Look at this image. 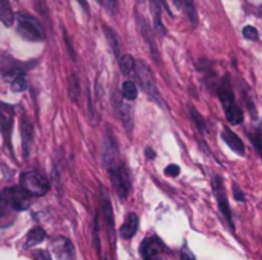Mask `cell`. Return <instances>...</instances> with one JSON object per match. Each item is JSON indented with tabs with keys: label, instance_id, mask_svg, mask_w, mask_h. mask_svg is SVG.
<instances>
[{
	"label": "cell",
	"instance_id": "obj_1",
	"mask_svg": "<svg viewBox=\"0 0 262 260\" xmlns=\"http://www.w3.org/2000/svg\"><path fill=\"white\" fill-rule=\"evenodd\" d=\"M218 95H220V100L223 103V107H224V113H226L227 121L230 124H241L244 121V113H243V110L236 104L235 93H233V89L230 86L229 78H224L223 83L220 84Z\"/></svg>",
	"mask_w": 262,
	"mask_h": 260
},
{
	"label": "cell",
	"instance_id": "obj_2",
	"mask_svg": "<svg viewBox=\"0 0 262 260\" xmlns=\"http://www.w3.org/2000/svg\"><path fill=\"white\" fill-rule=\"evenodd\" d=\"M135 74H137V78H138V81H140L143 90H144L152 100H155L160 106L166 107V104L163 103V98H161V95H160V92H158V89H157V83H155V78H154V75H152L149 66H147L144 61H135Z\"/></svg>",
	"mask_w": 262,
	"mask_h": 260
},
{
	"label": "cell",
	"instance_id": "obj_3",
	"mask_svg": "<svg viewBox=\"0 0 262 260\" xmlns=\"http://www.w3.org/2000/svg\"><path fill=\"white\" fill-rule=\"evenodd\" d=\"M18 32L23 38L29 40V41H43L45 40V29L41 26V23L29 15V14H18Z\"/></svg>",
	"mask_w": 262,
	"mask_h": 260
},
{
	"label": "cell",
	"instance_id": "obj_4",
	"mask_svg": "<svg viewBox=\"0 0 262 260\" xmlns=\"http://www.w3.org/2000/svg\"><path fill=\"white\" fill-rule=\"evenodd\" d=\"M20 185L31 196H45L49 190V182L45 176L35 172H26L20 176Z\"/></svg>",
	"mask_w": 262,
	"mask_h": 260
},
{
	"label": "cell",
	"instance_id": "obj_5",
	"mask_svg": "<svg viewBox=\"0 0 262 260\" xmlns=\"http://www.w3.org/2000/svg\"><path fill=\"white\" fill-rule=\"evenodd\" d=\"M5 196L9 208L15 211H25L31 205V195L20 185V187H8L2 192Z\"/></svg>",
	"mask_w": 262,
	"mask_h": 260
},
{
	"label": "cell",
	"instance_id": "obj_6",
	"mask_svg": "<svg viewBox=\"0 0 262 260\" xmlns=\"http://www.w3.org/2000/svg\"><path fill=\"white\" fill-rule=\"evenodd\" d=\"M109 176H111L112 185H114L115 192L118 193V196L121 199H126L130 192V179H129L127 170L123 166L112 164L109 167Z\"/></svg>",
	"mask_w": 262,
	"mask_h": 260
},
{
	"label": "cell",
	"instance_id": "obj_7",
	"mask_svg": "<svg viewBox=\"0 0 262 260\" xmlns=\"http://www.w3.org/2000/svg\"><path fill=\"white\" fill-rule=\"evenodd\" d=\"M213 193H215V198H216V202H218V207H220L221 213L224 215L226 221L229 222L230 228L233 230L235 227H233V222H232V213H230V207H229L226 188H224L223 179H221L220 176H215V178H213Z\"/></svg>",
	"mask_w": 262,
	"mask_h": 260
},
{
	"label": "cell",
	"instance_id": "obj_8",
	"mask_svg": "<svg viewBox=\"0 0 262 260\" xmlns=\"http://www.w3.org/2000/svg\"><path fill=\"white\" fill-rule=\"evenodd\" d=\"M52 253L57 260H75L74 245L66 238H58L52 242Z\"/></svg>",
	"mask_w": 262,
	"mask_h": 260
},
{
	"label": "cell",
	"instance_id": "obj_9",
	"mask_svg": "<svg viewBox=\"0 0 262 260\" xmlns=\"http://www.w3.org/2000/svg\"><path fill=\"white\" fill-rule=\"evenodd\" d=\"M164 250H166V247L158 238L144 239V242L141 244V256L144 260L150 259L154 256H160Z\"/></svg>",
	"mask_w": 262,
	"mask_h": 260
},
{
	"label": "cell",
	"instance_id": "obj_10",
	"mask_svg": "<svg viewBox=\"0 0 262 260\" xmlns=\"http://www.w3.org/2000/svg\"><path fill=\"white\" fill-rule=\"evenodd\" d=\"M114 104H115V109H117L118 116H120V120L123 121L124 127H126L127 130H130V129H132V109H130V106L126 104L118 95L114 97Z\"/></svg>",
	"mask_w": 262,
	"mask_h": 260
},
{
	"label": "cell",
	"instance_id": "obj_11",
	"mask_svg": "<svg viewBox=\"0 0 262 260\" xmlns=\"http://www.w3.org/2000/svg\"><path fill=\"white\" fill-rule=\"evenodd\" d=\"M223 139L227 143V146L235 152V153H238V155H244L246 153V147H244V143L239 139V136L236 135V133H233L230 129H227V127H224V130H223Z\"/></svg>",
	"mask_w": 262,
	"mask_h": 260
},
{
	"label": "cell",
	"instance_id": "obj_12",
	"mask_svg": "<svg viewBox=\"0 0 262 260\" xmlns=\"http://www.w3.org/2000/svg\"><path fill=\"white\" fill-rule=\"evenodd\" d=\"M138 230V216L135 213H129L124 219V224L120 228V236L123 239H132Z\"/></svg>",
	"mask_w": 262,
	"mask_h": 260
},
{
	"label": "cell",
	"instance_id": "obj_13",
	"mask_svg": "<svg viewBox=\"0 0 262 260\" xmlns=\"http://www.w3.org/2000/svg\"><path fill=\"white\" fill-rule=\"evenodd\" d=\"M163 6L167 9V6L164 5L163 0H150V8H152V14H154V26H155V29H157L158 32L166 34V29L163 28V23H161V8H163ZM167 12L170 14L169 9H167ZM170 15H172V14H170Z\"/></svg>",
	"mask_w": 262,
	"mask_h": 260
},
{
	"label": "cell",
	"instance_id": "obj_14",
	"mask_svg": "<svg viewBox=\"0 0 262 260\" xmlns=\"http://www.w3.org/2000/svg\"><path fill=\"white\" fill-rule=\"evenodd\" d=\"M45 238H46L45 230L35 227V228H32V230L26 234V239H25V245H23V247H25V248H32V247L41 244V242L45 241Z\"/></svg>",
	"mask_w": 262,
	"mask_h": 260
},
{
	"label": "cell",
	"instance_id": "obj_15",
	"mask_svg": "<svg viewBox=\"0 0 262 260\" xmlns=\"http://www.w3.org/2000/svg\"><path fill=\"white\" fill-rule=\"evenodd\" d=\"M0 20L8 28L14 23V12L8 0H0Z\"/></svg>",
	"mask_w": 262,
	"mask_h": 260
},
{
	"label": "cell",
	"instance_id": "obj_16",
	"mask_svg": "<svg viewBox=\"0 0 262 260\" xmlns=\"http://www.w3.org/2000/svg\"><path fill=\"white\" fill-rule=\"evenodd\" d=\"M21 130H23V153L28 156V152H29V144L32 143V136H34V132H32V124L28 121V118H23V126H21Z\"/></svg>",
	"mask_w": 262,
	"mask_h": 260
},
{
	"label": "cell",
	"instance_id": "obj_17",
	"mask_svg": "<svg viewBox=\"0 0 262 260\" xmlns=\"http://www.w3.org/2000/svg\"><path fill=\"white\" fill-rule=\"evenodd\" d=\"M120 70L126 77H130V75L135 74V60H134L132 55L126 54V55H123L120 58Z\"/></svg>",
	"mask_w": 262,
	"mask_h": 260
},
{
	"label": "cell",
	"instance_id": "obj_18",
	"mask_svg": "<svg viewBox=\"0 0 262 260\" xmlns=\"http://www.w3.org/2000/svg\"><path fill=\"white\" fill-rule=\"evenodd\" d=\"M11 127H12V124H11V116L6 115L3 110H0V129L3 130V138H5V143H6V146H8L9 150L12 149V147H11V143H9Z\"/></svg>",
	"mask_w": 262,
	"mask_h": 260
},
{
	"label": "cell",
	"instance_id": "obj_19",
	"mask_svg": "<svg viewBox=\"0 0 262 260\" xmlns=\"http://www.w3.org/2000/svg\"><path fill=\"white\" fill-rule=\"evenodd\" d=\"M68 89H69V97L74 103H78L80 100V83H78V78L75 74H71L69 75V80H68Z\"/></svg>",
	"mask_w": 262,
	"mask_h": 260
},
{
	"label": "cell",
	"instance_id": "obj_20",
	"mask_svg": "<svg viewBox=\"0 0 262 260\" xmlns=\"http://www.w3.org/2000/svg\"><path fill=\"white\" fill-rule=\"evenodd\" d=\"M121 95H123V98H126V100H129V101L135 100L137 95H138V89H137L135 83H132V81H124L123 86H121Z\"/></svg>",
	"mask_w": 262,
	"mask_h": 260
},
{
	"label": "cell",
	"instance_id": "obj_21",
	"mask_svg": "<svg viewBox=\"0 0 262 260\" xmlns=\"http://www.w3.org/2000/svg\"><path fill=\"white\" fill-rule=\"evenodd\" d=\"M104 34H106V37H107V40H109L111 46H112V51H114L115 57H120V43H118V37H117V34H115L112 29H109L107 26H104Z\"/></svg>",
	"mask_w": 262,
	"mask_h": 260
},
{
	"label": "cell",
	"instance_id": "obj_22",
	"mask_svg": "<svg viewBox=\"0 0 262 260\" xmlns=\"http://www.w3.org/2000/svg\"><path fill=\"white\" fill-rule=\"evenodd\" d=\"M11 89H12V92H25V90L28 89V81H26V78L23 77V74L17 75V77L12 80Z\"/></svg>",
	"mask_w": 262,
	"mask_h": 260
},
{
	"label": "cell",
	"instance_id": "obj_23",
	"mask_svg": "<svg viewBox=\"0 0 262 260\" xmlns=\"http://www.w3.org/2000/svg\"><path fill=\"white\" fill-rule=\"evenodd\" d=\"M189 112H190V116H192V121L195 123V126L198 127L200 132L206 133L207 132V126H206V121L203 120V116L193 109V107H189Z\"/></svg>",
	"mask_w": 262,
	"mask_h": 260
},
{
	"label": "cell",
	"instance_id": "obj_24",
	"mask_svg": "<svg viewBox=\"0 0 262 260\" xmlns=\"http://www.w3.org/2000/svg\"><path fill=\"white\" fill-rule=\"evenodd\" d=\"M183 6H184V9L187 12V17L190 18L192 25H196L198 17H196V8H195L193 0H183Z\"/></svg>",
	"mask_w": 262,
	"mask_h": 260
},
{
	"label": "cell",
	"instance_id": "obj_25",
	"mask_svg": "<svg viewBox=\"0 0 262 260\" xmlns=\"http://www.w3.org/2000/svg\"><path fill=\"white\" fill-rule=\"evenodd\" d=\"M243 35H244V38H247V40H258L259 38V32H258V29L255 28V26H246L244 29H243Z\"/></svg>",
	"mask_w": 262,
	"mask_h": 260
},
{
	"label": "cell",
	"instance_id": "obj_26",
	"mask_svg": "<svg viewBox=\"0 0 262 260\" xmlns=\"http://www.w3.org/2000/svg\"><path fill=\"white\" fill-rule=\"evenodd\" d=\"M63 35H64V43H66L68 52H69L71 58H72V60H75V51H74V48H72V43H71V37H69V34H68V31H66V29H63Z\"/></svg>",
	"mask_w": 262,
	"mask_h": 260
},
{
	"label": "cell",
	"instance_id": "obj_27",
	"mask_svg": "<svg viewBox=\"0 0 262 260\" xmlns=\"http://www.w3.org/2000/svg\"><path fill=\"white\" fill-rule=\"evenodd\" d=\"M164 173H166L167 176H178V175H180V167L175 166V164H170V166L166 167Z\"/></svg>",
	"mask_w": 262,
	"mask_h": 260
},
{
	"label": "cell",
	"instance_id": "obj_28",
	"mask_svg": "<svg viewBox=\"0 0 262 260\" xmlns=\"http://www.w3.org/2000/svg\"><path fill=\"white\" fill-rule=\"evenodd\" d=\"M8 208H9V205H8V202H6L5 196H3V195H2V192H0V219L6 215Z\"/></svg>",
	"mask_w": 262,
	"mask_h": 260
},
{
	"label": "cell",
	"instance_id": "obj_29",
	"mask_svg": "<svg viewBox=\"0 0 262 260\" xmlns=\"http://www.w3.org/2000/svg\"><path fill=\"white\" fill-rule=\"evenodd\" d=\"M181 260H196V257H195V254L187 247H184L181 250Z\"/></svg>",
	"mask_w": 262,
	"mask_h": 260
},
{
	"label": "cell",
	"instance_id": "obj_30",
	"mask_svg": "<svg viewBox=\"0 0 262 260\" xmlns=\"http://www.w3.org/2000/svg\"><path fill=\"white\" fill-rule=\"evenodd\" d=\"M34 260H51V256H49V253H46V251L40 250V251H37V253H35Z\"/></svg>",
	"mask_w": 262,
	"mask_h": 260
},
{
	"label": "cell",
	"instance_id": "obj_31",
	"mask_svg": "<svg viewBox=\"0 0 262 260\" xmlns=\"http://www.w3.org/2000/svg\"><path fill=\"white\" fill-rule=\"evenodd\" d=\"M100 3L104 5V6H107L112 11H115V8H117V0H100Z\"/></svg>",
	"mask_w": 262,
	"mask_h": 260
},
{
	"label": "cell",
	"instance_id": "obj_32",
	"mask_svg": "<svg viewBox=\"0 0 262 260\" xmlns=\"http://www.w3.org/2000/svg\"><path fill=\"white\" fill-rule=\"evenodd\" d=\"M233 193H235V199H238V201H246L244 193L238 188V185H233Z\"/></svg>",
	"mask_w": 262,
	"mask_h": 260
},
{
	"label": "cell",
	"instance_id": "obj_33",
	"mask_svg": "<svg viewBox=\"0 0 262 260\" xmlns=\"http://www.w3.org/2000/svg\"><path fill=\"white\" fill-rule=\"evenodd\" d=\"M253 143H255V146H256L258 152L261 153V156H262V139H259L258 136H253Z\"/></svg>",
	"mask_w": 262,
	"mask_h": 260
},
{
	"label": "cell",
	"instance_id": "obj_34",
	"mask_svg": "<svg viewBox=\"0 0 262 260\" xmlns=\"http://www.w3.org/2000/svg\"><path fill=\"white\" fill-rule=\"evenodd\" d=\"M250 5H253L255 8H258L259 11H261V15H262V0H247Z\"/></svg>",
	"mask_w": 262,
	"mask_h": 260
},
{
	"label": "cell",
	"instance_id": "obj_35",
	"mask_svg": "<svg viewBox=\"0 0 262 260\" xmlns=\"http://www.w3.org/2000/svg\"><path fill=\"white\" fill-rule=\"evenodd\" d=\"M77 2H78V3L83 6V9L89 14V5H88V2H86V0H77Z\"/></svg>",
	"mask_w": 262,
	"mask_h": 260
},
{
	"label": "cell",
	"instance_id": "obj_36",
	"mask_svg": "<svg viewBox=\"0 0 262 260\" xmlns=\"http://www.w3.org/2000/svg\"><path fill=\"white\" fill-rule=\"evenodd\" d=\"M146 156H147L149 159H154V158H155V152H154L152 149H146Z\"/></svg>",
	"mask_w": 262,
	"mask_h": 260
},
{
	"label": "cell",
	"instance_id": "obj_37",
	"mask_svg": "<svg viewBox=\"0 0 262 260\" xmlns=\"http://www.w3.org/2000/svg\"><path fill=\"white\" fill-rule=\"evenodd\" d=\"M146 260H163L160 256H154V257H150V259H146Z\"/></svg>",
	"mask_w": 262,
	"mask_h": 260
}]
</instances>
